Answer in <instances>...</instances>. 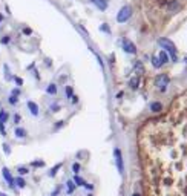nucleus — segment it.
<instances>
[{
  "instance_id": "obj_1",
  "label": "nucleus",
  "mask_w": 187,
  "mask_h": 196,
  "mask_svg": "<svg viewBox=\"0 0 187 196\" xmlns=\"http://www.w3.org/2000/svg\"><path fill=\"white\" fill-rule=\"evenodd\" d=\"M158 43H159V46H161L164 51L170 54V60H172V61H176V60H178V57H176V48H175V44H173L170 40H167V38H159Z\"/></svg>"
},
{
  "instance_id": "obj_2",
  "label": "nucleus",
  "mask_w": 187,
  "mask_h": 196,
  "mask_svg": "<svg viewBox=\"0 0 187 196\" xmlns=\"http://www.w3.org/2000/svg\"><path fill=\"white\" fill-rule=\"evenodd\" d=\"M132 15V8L130 6H123L121 9H120V12L117 14V21L118 23H126V21L130 19Z\"/></svg>"
},
{
  "instance_id": "obj_3",
  "label": "nucleus",
  "mask_w": 187,
  "mask_h": 196,
  "mask_svg": "<svg viewBox=\"0 0 187 196\" xmlns=\"http://www.w3.org/2000/svg\"><path fill=\"white\" fill-rule=\"evenodd\" d=\"M2 176H3V179H5V182L8 184V187H11L12 190H17L15 184H14V176L11 175V172H9L8 167H2Z\"/></svg>"
},
{
  "instance_id": "obj_4",
  "label": "nucleus",
  "mask_w": 187,
  "mask_h": 196,
  "mask_svg": "<svg viewBox=\"0 0 187 196\" xmlns=\"http://www.w3.org/2000/svg\"><path fill=\"white\" fill-rule=\"evenodd\" d=\"M114 156H115V164H117V168L120 172V175H123L124 172V164H123V155H121V150L118 147L114 149Z\"/></svg>"
},
{
  "instance_id": "obj_5",
  "label": "nucleus",
  "mask_w": 187,
  "mask_h": 196,
  "mask_svg": "<svg viewBox=\"0 0 187 196\" xmlns=\"http://www.w3.org/2000/svg\"><path fill=\"white\" fill-rule=\"evenodd\" d=\"M123 49H124V52H127V54H135L137 52L135 44H133L130 40H126V38L123 40Z\"/></svg>"
},
{
  "instance_id": "obj_6",
  "label": "nucleus",
  "mask_w": 187,
  "mask_h": 196,
  "mask_svg": "<svg viewBox=\"0 0 187 196\" xmlns=\"http://www.w3.org/2000/svg\"><path fill=\"white\" fill-rule=\"evenodd\" d=\"M157 86L159 87V91H166V86L169 84V77L167 75H159V77H157Z\"/></svg>"
},
{
  "instance_id": "obj_7",
  "label": "nucleus",
  "mask_w": 187,
  "mask_h": 196,
  "mask_svg": "<svg viewBox=\"0 0 187 196\" xmlns=\"http://www.w3.org/2000/svg\"><path fill=\"white\" fill-rule=\"evenodd\" d=\"M26 106H28L31 115L38 117V106H37V103H34V101H28V103H26Z\"/></svg>"
},
{
  "instance_id": "obj_8",
  "label": "nucleus",
  "mask_w": 187,
  "mask_h": 196,
  "mask_svg": "<svg viewBox=\"0 0 187 196\" xmlns=\"http://www.w3.org/2000/svg\"><path fill=\"white\" fill-rule=\"evenodd\" d=\"M14 184H15V189H25L26 181L23 176H17V178H14Z\"/></svg>"
},
{
  "instance_id": "obj_9",
  "label": "nucleus",
  "mask_w": 187,
  "mask_h": 196,
  "mask_svg": "<svg viewBox=\"0 0 187 196\" xmlns=\"http://www.w3.org/2000/svg\"><path fill=\"white\" fill-rule=\"evenodd\" d=\"M94 5H97V8L101 11H104L106 8H108V0H91Z\"/></svg>"
},
{
  "instance_id": "obj_10",
  "label": "nucleus",
  "mask_w": 187,
  "mask_h": 196,
  "mask_svg": "<svg viewBox=\"0 0 187 196\" xmlns=\"http://www.w3.org/2000/svg\"><path fill=\"white\" fill-rule=\"evenodd\" d=\"M150 110L155 112V113L161 112V110H163V104L159 103V101H153V103H150Z\"/></svg>"
},
{
  "instance_id": "obj_11",
  "label": "nucleus",
  "mask_w": 187,
  "mask_h": 196,
  "mask_svg": "<svg viewBox=\"0 0 187 196\" xmlns=\"http://www.w3.org/2000/svg\"><path fill=\"white\" fill-rule=\"evenodd\" d=\"M72 182L75 184V187H83L84 184H86V181L83 179L80 175H74V178H72Z\"/></svg>"
},
{
  "instance_id": "obj_12",
  "label": "nucleus",
  "mask_w": 187,
  "mask_h": 196,
  "mask_svg": "<svg viewBox=\"0 0 187 196\" xmlns=\"http://www.w3.org/2000/svg\"><path fill=\"white\" fill-rule=\"evenodd\" d=\"M158 60H159V63H161V66H163V64H166L167 61H169V55H167V52H166V51H161V52H159Z\"/></svg>"
},
{
  "instance_id": "obj_13",
  "label": "nucleus",
  "mask_w": 187,
  "mask_h": 196,
  "mask_svg": "<svg viewBox=\"0 0 187 196\" xmlns=\"http://www.w3.org/2000/svg\"><path fill=\"white\" fill-rule=\"evenodd\" d=\"M14 135H15L17 138H26V135H28V133H26V130H25L23 127H15Z\"/></svg>"
},
{
  "instance_id": "obj_14",
  "label": "nucleus",
  "mask_w": 187,
  "mask_h": 196,
  "mask_svg": "<svg viewBox=\"0 0 187 196\" xmlns=\"http://www.w3.org/2000/svg\"><path fill=\"white\" fill-rule=\"evenodd\" d=\"M61 166H63V162H59V164H55V166H54V167H52L51 170H49V173H48V175H49L51 178H54V176L57 175V172H59L60 168H61Z\"/></svg>"
},
{
  "instance_id": "obj_15",
  "label": "nucleus",
  "mask_w": 187,
  "mask_h": 196,
  "mask_svg": "<svg viewBox=\"0 0 187 196\" xmlns=\"http://www.w3.org/2000/svg\"><path fill=\"white\" fill-rule=\"evenodd\" d=\"M46 93H48V95H57V86H55V83H51L49 86L46 87Z\"/></svg>"
},
{
  "instance_id": "obj_16",
  "label": "nucleus",
  "mask_w": 187,
  "mask_h": 196,
  "mask_svg": "<svg viewBox=\"0 0 187 196\" xmlns=\"http://www.w3.org/2000/svg\"><path fill=\"white\" fill-rule=\"evenodd\" d=\"M66 187H68V191H66V193H68V195H72L74 191H75V184L72 182V179L66 181Z\"/></svg>"
},
{
  "instance_id": "obj_17",
  "label": "nucleus",
  "mask_w": 187,
  "mask_h": 196,
  "mask_svg": "<svg viewBox=\"0 0 187 196\" xmlns=\"http://www.w3.org/2000/svg\"><path fill=\"white\" fill-rule=\"evenodd\" d=\"M8 119H9V113L5 112L3 109H0V123H3V124H5V123L8 121Z\"/></svg>"
},
{
  "instance_id": "obj_18",
  "label": "nucleus",
  "mask_w": 187,
  "mask_h": 196,
  "mask_svg": "<svg viewBox=\"0 0 187 196\" xmlns=\"http://www.w3.org/2000/svg\"><path fill=\"white\" fill-rule=\"evenodd\" d=\"M3 70H5V80H6V81H9V80L14 78L11 75V70H9V68H8V64H3Z\"/></svg>"
},
{
  "instance_id": "obj_19",
  "label": "nucleus",
  "mask_w": 187,
  "mask_h": 196,
  "mask_svg": "<svg viewBox=\"0 0 187 196\" xmlns=\"http://www.w3.org/2000/svg\"><path fill=\"white\" fill-rule=\"evenodd\" d=\"M17 172H19V176H25L29 173V168L28 167H23V166H19L17 167Z\"/></svg>"
},
{
  "instance_id": "obj_20",
  "label": "nucleus",
  "mask_w": 187,
  "mask_h": 196,
  "mask_svg": "<svg viewBox=\"0 0 187 196\" xmlns=\"http://www.w3.org/2000/svg\"><path fill=\"white\" fill-rule=\"evenodd\" d=\"M2 147H3V152H5V155H8V156H9V155H11V146L8 144V142H3Z\"/></svg>"
},
{
  "instance_id": "obj_21",
  "label": "nucleus",
  "mask_w": 187,
  "mask_h": 196,
  "mask_svg": "<svg viewBox=\"0 0 187 196\" xmlns=\"http://www.w3.org/2000/svg\"><path fill=\"white\" fill-rule=\"evenodd\" d=\"M129 84H130V87H132V89H137V87H138V84H140V80H138V78L135 77V78H132V80H130V83H129Z\"/></svg>"
},
{
  "instance_id": "obj_22",
  "label": "nucleus",
  "mask_w": 187,
  "mask_h": 196,
  "mask_svg": "<svg viewBox=\"0 0 187 196\" xmlns=\"http://www.w3.org/2000/svg\"><path fill=\"white\" fill-rule=\"evenodd\" d=\"M17 101H19V98H17V97H14V95H9V97H8V103H9V104L15 106Z\"/></svg>"
},
{
  "instance_id": "obj_23",
  "label": "nucleus",
  "mask_w": 187,
  "mask_h": 196,
  "mask_svg": "<svg viewBox=\"0 0 187 196\" xmlns=\"http://www.w3.org/2000/svg\"><path fill=\"white\" fill-rule=\"evenodd\" d=\"M65 91H66V97H68V98H72L74 97V89L71 87V86H66Z\"/></svg>"
},
{
  "instance_id": "obj_24",
  "label": "nucleus",
  "mask_w": 187,
  "mask_h": 196,
  "mask_svg": "<svg viewBox=\"0 0 187 196\" xmlns=\"http://www.w3.org/2000/svg\"><path fill=\"white\" fill-rule=\"evenodd\" d=\"M80 170H81V166H80L78 162H74V164H72V172L75 173V175H78Z\"/></svg>"
},
{
  "instance_id": "obj_25",
  "label": "nucleus",
  "mask_w": 187,
  "mask_h": 196,
  "mask_svg": "<svg viewBox=\"0 0 187 196\" xmlns=\"http://www.w3.org/2000/svg\"><path fill=\"white\" fill-rule=\"evenodd\" d=\"M100 31H103L106 34H110V28H109V25H106V23H103L100 26Z\"/></svg>"
},
{
  "instance_id": "obj_26",
  "label": "nucleus",
  "mask_w": 187,
  "mask_h": 196,
  "mask_svg": "<svg viewBox=\"0 0 187 196\" xmlns=\"http://www.w3.org/2000/svg\"><path fill=\"white\" fill-rule=\"evenodd\" d=\"M9 42H11V37H9V35H3V37L0 38V43H2V44H8Z\"/></svg>"
},
{
  "instance_id": "obj_27",
  "label": "nucleus",
  "mask_w": 187,
  "mask_h": 196,
  "mask_svg": "<svg viewBox=\"0 0 187 196\" xmlns=\"http://www.w3.org/2000/svg\"><path fill=\"white\" fill-rule=\"evenodd\" d=\"M31 166L32 167H44V161H32Z\"/></svg>"
},
{
  "instance_id": "obj_28",
  "label": "nucleus",
  "mask_w": 187,
  "mask_h": 196,
  "mask_svg": "<svg viewBox=\"0 0 187 196\" xmlns=\"http://www.w3.org/2000/svg\"><path fill=\"white\" fill-rule=\"evenodd\" d=\"M152 64L155 66V68H161V63H159L158 57H152Z\"/></svg>"
},
{
  "instance_id": "obj_29",
  "label": "nucleus",
  "mask_w": 187,
  "mask_h": 196,
  "mask_svg": "<svg viewBox=\"0 0 187 196\" xmlns=\"http://www.w3.org/2000/svg\"><path fill=\"white\" fill-rule=\"evenodd\" d=\"M12 80H14V81H15V84H17V86H19V87H22V86H23V78H20V77H14Z\"/></svg>"
},
{
  "instance_id": "obj_30",
  "label": "nucleus",
  "mask_w": 187,
  "mask_h": 196,
  "mask_svg": "<svg viewBox=\"0 0 187 196\" xmlns=\"http://www.w3.org/2000/svg\"><path fill=\"white\" fill-rule=\"evenodd\" d=\"M20 93H22L20 87H14V89H12V91H11V95H14V97H19Z\"/></svg>"
},
{
  "instance_id": "obj_31",
  "label": "nucleus",
  "mask_w": 187,
  "mask_h": 196,
  "mask_svg": "<svg viewBox=\"0 0 187 196\" xmlns=\"http://www.w3.org/2000/svg\"><path fill=\"white\" fill-rule=\"evenodd\" d=\"M0 135L6 136V129H5V124H3V123H0Z\"/></svg>"
},
{
  "instance_id": "obj_32",
  "label": "nucleus",
  "mask_w": 187,
  "mask_h": 196,
  "mask_svg": "<svg viewBox=\"0 0 187 196\" xmlns=\"http://www.w3.org/2000/svg\"><path fill=\"white\" fill-rule=\"evenodd\" d=\"M51 110H52V112H59V110H60V104H57V103L51 104Z\"/></svg>"
},
{
  "instance_id": "obj_33",
  "label": "nucleus",
  "mask_w": 187,
  "mask_h": 196,
  "mask_svg": "<svg viewBox=\"0 0 187 196\" xmlns=\"http://www.w3.org/2000/svg\"><path fill=\"white\" fill-rule=\"evenodd\" d=\"M12 118H14V123H15V124H19V123L22 121V117H20L19 113H14V117H12Z\"/></svg>"
},
{
  "instance_id": "obj_34",
  "label": "nucleus",
  "mask_w": 187,
  "mask_h": 196,
  "mask_svg": "<svg viewBox=\"0 0 187 196\" xmlns=\"http://www.w3.org/2000/svg\"><path fill=\"white\" fill-rule=\"evenodd\" d=\"M169 8H170V9H176V8H178V3H176V2H172L170 5H169Z\"/></svg>"
},
{
  "instance_id": "obj_35",
  "label": "nucleus",
  "mask_w": 187,
  "mask_h": 196,
  "mask_svg": "<svg viewBox=\"0 0 187 196\" xmlns=\"http://www.w3.org/2000/svg\"><path fill=\"white\" fill-rule=\"evenodd\" d=\"M23 34H25V35H31V34H32V31H31L29 28H25V29H23Z\"/></svg>"
},
{
  "instance_id": "obj_36",
  "label": "nucleus",
  "mask_w": 187,
  "mask_h": 196,
  "mask_svg": "<svg viewBox=\"0 0 187 196\" xmlns=\"http://www.w3.org/2000/svg\"><path fill=\"white\" fill-rule=\"evenodd\" d=\"M83 187H86V190H89V191L94 190V185H92V184H84Z\"/></svg>"
},
{
  "instance_id": "obj_37",
  "label": "nucleus",
  "mask_w": 187,
  "mask_h": 196,
  "mask_svg": "<svg viewBox=\"0 0 187 196\" xmlns=\"http://www.w3.org/2000/svg\"><path fill=\"white\" fill-rule=\"evenodd\" d=\"M59 193H60V187H59V189H55V191L52 193V196H59Z\"/></svg>"
},
{
  "instance_id": "obj_38",
  "label": "nucleus",
  "mask_w": 187,
  "mask_h": 196,
  "mask_svg": "<svg viewBox=\"0 0 187 196\" xmlns=\"http://www.w3.org/2000/svg\"><path fill=\"white\" fill-rule=\"evenodd\" d=\"M61 126H63V121H60V123H57V124H55V127H57V129L61 127Z\"/></svg>"
},
{
  "instance_id": "obj_39",
  "label": "nucleus",
  "mask_w": 187,
  "mask_h": 196,
  "mask_svg": "<svg viewBox=\"0 0 187 196\" xmlns=\"http://www.w3.org/2000/svg\"><path fill=\"white\" fill-rule=\"evenodd\" d=\"M77 101H78V98L74 95V97H72V103H77Z\"/></svg>"
},
{
  "instance_id": "obj_40",
  "label": "nucleus",
  "mask_w": 187,
  "mask_h": 196,
  "mask_svg": "<svg viewBox=\"0 0 187 196\" xmlns=\"http://www.w3.org/2000/svg\"><path fill=\"white\" fill-rule=\"evenodd\" d=\"M0 196H8V195H5V193H3V191H0Z\"/></svg>"
},
{
  "instance_id": "obj_41",
  "label": "nucleus",
  "mask_w": 187,
  "mask_h": 196,
  "mask_svg": "<svg viewBox=\"0 0 187 196\" xmlns=\"http://www.w3.org/2000/svg\"><path fill=\"white\" fill-rule=\"evenodd\" d=\"M2 20H3V15H2V14H0V23H2Z\"/></svg>"
},
{
  "instance_id": "obj_42",
  "label": "nucleus",
  "mask_w": 187,
  "mask_h": 196,
  "mask_svg": "<svg viewBox=\"0 0 187 196\" xmlns=\"http://www.w3.org/2000/svg\"><path fill=\"white\" fill-rule=\"evenodd\" d=\"M132 196H141V195H140V193H133Z\"/></svg>"
},
{
  "instance_id": "obj_43",
  "label": "nucleus",
  "mask_w": 187,
  "mask_h": 196,
  "mask_svg": "<svg viewBox=\"0 0 187 196\" xmlns=\"http://www.w3.org/2000/svg\"><path fill=\"white\" fill-rule=\"evenodd\" d=\"M87 196H92V195H87Z\"/></svg>"
},
{
  "instance_id": "obj_44",
  "label": "nucleus",
  "mask_w": 187,
  "mask_h": 196,
  "mask_svg": "<svg viewBox=\"0 0 187 196\" xmlns=\"http://www.w3.org/2000/svg\"><path fill=\"white\" fill-rule=\"evenodd\" d=\"M0 106H2V103H0Z\"/></svg>"
}]
</instances>
